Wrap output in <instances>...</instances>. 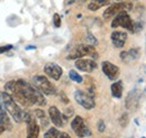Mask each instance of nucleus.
<instances>
[{
    "mask_svg": "<svg viewBox=\"0 0 146 138\" xmlns=\"http://www.w3.org/2000/svg\"><path fill=\"white\" fill-rule=\"evenodd\" d=\"M5 90L13 97V99L17 104L24 107H43L46 104V99L44 98L43 93L25 80L20 79L9 81L5 84Z\"/></svg>",
    "mask_w": 146,
    "mask_h": 138,
    "instance_id": "obj_1",
    "label": "nucleus"
},
{
    "mask_svg": "<svg viewBox=\"0 0 146 138\" xmlns=\"http://www.w3.org/2000/svg\"><path fill=\"white\" fill-rule=\"evenodd\" d=\"M0 97H1V102H2L3 109L11 116V118L18 123L23 122L24 121V111L21 110L18 104L13 99V97L6 91L1 92Z\"/></svg>",
    "mask_w": 146,
    "mask_h": 138,
    "instance_id": "obj_2",
    "label": "nucleus"
},
{
    "mask_svg": "<svg viewBox=\"0 0 146 138\" xmlns=\"http://www.w3.org/2000/svg\"><path fill=\"white\" fill-rule=\"evenodd\" d=\"M86 56H91V57H98V53L96 51L94 46L89 44H82L76 46L72 52L68 55V60H78V58H83Z\"/></svg>",
    "mask_w": 146,
    "mask_h": 138,
    "instance_id": "obj_3",
    "label": "nucleus"
},
{
    "mask_svg": "<svg viewBox=\"0 0 146 138\" xmlns=\"http://www.w3.org/2000/svg\"><path fill=\"white\" fill-rule=\"evenodd\" d=\"M33 84L37 90H39L42 93L46 94V96H52L56 93V88H55L51 81H48V79L44 75H35L33 78Z\"/></svg>",
    "mask_w": 146,
    "mask_h": 138,
    "instance_id": "obj_4",
    "label": "nucleus"
},
{
    "mask_svg": "<svg viewBox=\"0 0 146 138\" xmlns=\"http://www.w3.org/2000/svg\"><path fill=\"white\" fill-rule=\"evenodd\" d=\"M133 9V5L131 2L128 1H119L116 2L113 5L109 6L105 11H104V18L105 19H109V18L115 17L117 14H119L120 11H130Z\"/></svg>",
    "mask_w": 146,
    "mask_h": 138,
    "instance_id": "obj_5",
    "label": "nucleus"
},
{
    "mask_svg": "<svg viewBox=\"0 0 146 138\" xmlns=\"http://www.w3.org/2000/svg\"><path fill=\"white\" fill-rule=\"evenodd\" d=\"M111 27L112 28L123 27L129 32H134V23L127 11H120L119 14H117L111 23Z\"/></svg>",
    "mask_w": 146,
    "mask_h": 138,
    "instance_id": "obj_6",
    "label": "nucleus"
},
{
    "mask_svg": "<svg viewBox=\"0 0 146 138\" xmlns=\"http://www.w3.org/2000/svg\"><path fill=\"white\" fill-rule=\"evenodd\" d=\"M24 121L27 125V138H38L39 135V125L37 123L35 117L28 111H24Z\"/></svg>",
    "mask_w": 146,
    "mask_h": 138,
    "instance_id": "obj_7",
    "label": "nucleus"
},
{
    "mask_svg": "<svg viewBox=\"0 0 146 138\" xmlns=\"http://www.w3.org/2000/svg\"><path fill=\"white\" fill-rule=\"evenodd\" d=\"M71 128H72V130L75 133V135L78 137L83 138V137H87V136H91L90 128L86 125L83 118L80 117V116H75L74 117V119L71 122Z\"/></svg>",
    "mask_w": 146,
    "mask_h": 138,
    "instance_id": "obj_8",
    "label": "nucleus"
},
{
    "mask_svg": "<svg viewBox=\"0 0 146 138\" xmlns=\"http://www.w3.org/2000/svg\"><path fill=\"white\" fill-rule=\"evenodd\" d=\"M73 96H74L75 101L87 110H91L96 107V101H94L93 97L90 96L89 93H86L81 90H75Z\"/></svg>",
    "mask_w": 146,
    "mask_h": 138,
    "instance_id": "obj_9",
    "label": "nucleus"
},
{
    "mask_svg": "<svg viewBox=\"0 0 146 138\" xmlns=\"http://www.w3.org/2000/svg\"><path fill=\"white\" fill-rule=\"evenodd\" d=\"M75 68L82 72H92L97 69V63L91 58H78L74 63Z\"/></svg>",
    "mask_w": 146,
    "mask_h": 138,
    "instance_id": "obj_10",
    "label": "nucleus"
},
{
    "mask_svg": "<svg viewBox=\"0 0 146 138\" xmlns=\"http://www.w3.org/2000/svg\"><path fill=\"white\" fill-rule=\"evenodd\" d=\"M44 72L50 78H52L54 80H60L63 74V69L56 63H47L44 66Z\"/></svg>",
    "mask_w": 146,
    "mask_h": 138,
    "instance_id": "obj_11",
    "label": "nucleus"
},
{
    "mask_svg": "<svg viewBox=\"0 0 146 138\" xmlns=\"http://www.w3.org/2000/svg\"><path fill=\"white\" fill-rule=\"evenodd\" d=\"M102 72L105 73V75L109 80H111V81L116 80L119 76V68L117 65H115V64L108 62V61H106V62L102 63Z\"/></svg>",
    "mask_w": 146,
    "mask_h": 138,
    "instance_id": "obj_12",
    "label": "nucleus"
},
{
    "mask_svg": "<svg viewBox=\"0 0 146 138\" xmlns=\"http://www.w3.org/2000/svg\"><path fill=\"white\" fill-rule=\"evenodd\" d=\"M139 101H141V93L137 90H134L131 92H129L126 98V108L129 110H135L138 105H139Z\"/></svg>",
    "mask_w": 146,
    "mask_h": 138,
    "instance_id": "obj_13",
    "label": "nucleus"
},
{
    "mask_svg": "<svg viewBox=\"0 0 146 138\" xmlns=\"http://www.w3.org/2000/svg\"><path fill=\"white\" fill-rule=\"evenodd\" d=\"M127 40V34L125 32H119V31H116L111 34V42H112V45L117 48H121L125 46V43Z\"/></svg>",
    "mask_w": 146,
    "mask_h": 138,
    "instance_id": "obj_14",
    "label": "nucleus"
},
{
    "mask_svg": "<svg viewBox=\"0 0 146 138\" xmlns=\"http://www.w3.org/2000/svg\"><path fill=\"white\" fill-rule=\"evenodd\" d=\"M48 115H50L51 121L56 127H63V115L60 112V110L55 105H52L48 109Z\"/></svg>",
    "mask_w": 146,
    "mask_h": 138,
    "instance_id": "obj_15",
    "label": "nucleus"
},
{
    "mask_svg": "<svg viewBox=\"0 0 146 138\" xmlns=\"http://www.w3.org/2000/svg\"><path fill=\"white\" fill-rule=\"evenodd\" d=\"M141 56V50L135 47V48H130L128 51H125V52L120 53V58L125 62V63H128L130 61H134V60H137L138 57Z\"/></svg>",
    "mask_w": 146,
    "mask_h": 138,
    "instance_id": "obj_16",
    "label": "nucleus"
},
{
    "mask_svg": "<svg viewBox=\"0 0 146 138\" xmlns=\"http://www.w3.org/2000/svg\"><path fill=\"white\" fill-rule=\"evenodd\" d=\"M0 127L3 130H11V128H13L11 121L7 115V111L3 109V107L0 109Z\"/></svg>",
    "mask_w": 146,
    "mask_h": 138,
    "instance_id": "obj_17",
    "label": "nucleus"
},
{
    "mask_svg": "<svg viewBox=\"0 0 146 138\" xmlns=\"http://www.w3.org/2000/svg\"><path fill=\"white\" fill-rule=\"evenodd\" d=\"M123 89H124V86H123V81H117L115 83L111 84V94L112 97L119 99L121 98L123 96Z\"/></svg>",
    "mask_w": 146,
    "mask_h": 138,
    "instance_id": "obj_18",
    "label": "nucleus"
},
{
    "mask_svg": "<svg viewBox=\"0 0 146 138\" xmlns=\"http://www.w3.org/2000/svg\"><path fill=\"white\" fill-rule=\"evenodd\" d=\"M110 0H91V2L88 5V8L91 11H97L98 9H100L101 7L108 6Z\"/></svg>",
    "mask_w": 146,
    "mask_h": 138,
    "instance_id": "obj_19",
    "label": "nucleus"
},
{
    "mask_svg": "<svg viewBox=\"0 0 146 138\" xmlns=\"http://www.w3.org/2000/svg\"><path fill=\"white\" fill-rule=\"evenodd\" d=\"M34 113H35V116H36L37 118L40 120V126H39V127L45 128V127L48 126V119H47L45 112H44L42 109H36V110L34 111Z\"/></svg>",
    "mask_w": 146,
    "mask_h": 138,
    "instance_id": "obj_20",
    "label": "nucleus"
},
{
    "mask_svg": "<svg viewBox=\"0 0 146 138\" xmlns=\"http://www.w3.org/2000/svg\"><path fill=\"white\" fill-rule=\"evenodd\" d=\"M69 76H70L71 81L75 82V83H82V81H83V78L76 71H74V70H71L69 72Z\"/></svg>",
    "mask_w": 146,
    "mask_h": 138,
    "instance_id": "obj_21",
    "label": "nucleus"
},
{
    "mask_svg": "<svg viewBox=\"0 0 146 138\" xmlns=\"http://www.w3.org/2000/svg\"><path fill=\"white\" fill-rule=\"evenodd\" d=\"M58 134H60V131L57 130V128H50L46 133H45V135H44V138H57L58 137Z\"/></svg>",
    "mask_w": 146,
    "mask_h": 138,
    "instance_id": "obj_22",
    "label": "nucleus"
},
{
    "mask_svg": "<svg viewBox=\"0 0 146 138\" xmlns=\"http://www.w3.org/2000/svg\"><path fill=\"white\" fill-rule=\"evenodd\" d=\"M128 120H129V117H128V113H123L120 119H119V123L121 127H126L128 123Z\"/></svg>",
    "mask_w": 146,
    "mask_h": 138,
    "instance_id": "obj_23",
    "label": "nucleus"
},
{
    "mask_svg": "<svg viewBox=\"0 0 146 138\" xmlns=\"http://www.w3.org/2000/svg\"><path fill=\"white\" fill-rule=\"evenodd\" d=\"M53 24H54V26L56 28H58L61 26V17H60L58 14H54V16H53Z\"/></svg>",
    "mask_w": 146,
    "mask_h": 138,
    "instance_id": "obj_24",
    "label": "nucleus"
},
{
    "mask_svg": "<svg viewBox=\"0 0 146 138\" xmlns=\"http://www.w3.org/2000/svg\"><path fill=\"white\" fill-rule=\"evenodd\" d=\"M105 129H106V125H105V122H104L102 120H100L99 122H98V130H99L100 133H104Z\"/></svg>",
    "mask_w": 146,
    "mask_h": 138,
    "instance_id": "obj_25",
    "label": "nucleus"
},
{
    "mask_svg": "<svg viewBox=\"0 0 146 138\" xmlns=\"http://www.w3.org/2000/svg\"><path fill=\"white\" fill-rule=\"evenodd\" d=\"M57 138H71V136H70L68 133H64V131H63V133H60V134H58V137Z\"/></svg>",
    "mask_w": 146,
    "mask_h": 138,
    "instance_id": "obj_26",
    "label": "nucleus"
},
{
    "mask_svg": "<svg viewBox=\"0 0 146 138\" xmlns=\"http://www.w3.org/2000/svg\"><path fill=\"white\" fill-rule=\"evenodd\" d=\"M9 48H11V45H9V46H7V47H1V48H0V53L5 52V51H7V50H9Z\"/></svg>",
    "mask_w": 146,
    "mask_h": 138,
    "instance_id": "obj_27",
    "label": "nucleus"
},
{
    "mask_svg": "<svg viewBox=\"0 0 146 138\" xmlns=\"http://www.w3.org/2000/svg\"><path fill=\"white\" fill-rule=\"evenodd\" d=\"M2 108V102H1V97H0V109Z\"/></svg>",
    "mask_w": 146,
    "mask_h": 138,
    "instance_id": "obj_28",
    "label": "nucleus"
},
{
    "mask_svg": "<svg viewBox=\"0 0 146 138\" xmlns=\"http://www.w3.org/2000/svg\"><path fill=\"white\" fill-rule=\"evenodd\" d=\"M2 131H5V130H3V129H2L1 127H0V133H2Z\"/></svg>",
    "mask_w": 146,
    "mask_h": 138,
    "instance_id": "obj_29",
    "label": "nucleus"
},
{
    "mask_svg": "<svg viewBox=\"0 0 146 138\" xmlns=\"http://www.w3.org/2000/svg\"><path fill=\"white\" fill-rule=\"evenodd\" d=\"M118 1H125V0H118Z\"/></svg>",
    "mask_w": 146,
    "mask_h": 138,
    "instance_id": "obj_30",
    "label": "nucleus"
}]
</instances>
